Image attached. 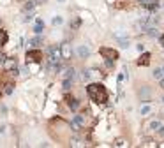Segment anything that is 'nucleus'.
Returning <instances> with one entry per match:
<instances>
[{
	"label": "nucleus",
	"mask_w": 164,
	"mask_h": 148,
	"mask_svg": "<svg viewBox=\"0 0 164 148\" xmlns=\"http://www.w3.org/2000/svg\"><path fill=\"white\" fill-rule=\"evenodd\" d=\"M34 6H36V0H27V2H25V9H27V11H32Z\"/></svg>",
	"instance_id": "17"
},
{
	"label": "nucleus",
	"mask_w": 164,
	"mask_h": 148,
	"mask_svg": "<svg viewBox=\"0 0 164 148\" xmlns=\"http://www.w3.org/2000/svg\"><path fill=\"white\" fill-rule=\"evenodd\" d=\"M162 7H164V4H162Z\"/></svg>",
	"instance_id": "36"
},
{
	"label": "nucleus",
	"mask_w": 164,
	"mask_h": 148,
	"mask_svg": "<svg viewBox=\"0 0 164 148\" xmlns=\"http://www.w3.org/2000/svg\"><path fill=\"white\" fill-rule=\"evenodd\" d=\"M162 76H164V70H162V69H155V70H154V78L161 79Z\"/></svg>",
	"instance_id": "19"
},
{
	"label": "nucleus",
	"mask_w": 164,
	"mask_h": 148,
	"mask_svg": "<svg viewBox=\"0 0 164 148\" xmlns=\"http://www.w3.org/2000/svg\"><path fill=\"white\" fill-rule=\"evenodd\" d=\"M16 65H18L16 58H6V60H4V69L7 70V72H9V70H13Z\"/></svg>",
	"instance_id": "6"
},
{
	"label": "nucleus",
	"mask_w": 164,
	"mask_h": 148,
	"mask_svg": "<svg viewBox=\"0 0 164 148\" xmlns=\"http://www.w3.org/2000/svg\"><path fill=\"white\" fill-rule=\"evenodd\" d=\"M7 39H9L7 32H6V30H0V48L7 44Z\"/></svg>",
	"instance_id": "12"
},
{
	"label": "nucleus",
	"mask_w": 164,
	"mask_h": 148,
	"mask_svg": "<svg viewBox=\"0 0 164 148\" xmlns=\"http://www.w3.org/2000/svg\"><path fill=\"white\" fill-rule=\"evenodd\" d=\"M71 81H72V79H67V78H65V81H64V90H69V88H71Z\"/></svg>",
	"instance_id": "21"
},
{
	"label": "nucleus",
	"mask_w": 164,
	"mask_h": 148,
	"mask_svg": "<svg viewBox=\"0 0 164 148\" xmlns=\"http://www.w3.org/2000/svg\"><path fill=\"white\" fill-rule=\"evenodd\" d=\"M29 44H32V46H39V44H43V39L41 37H34V39H30Z\"/></svg>",
	"instance_id": "15"
},
{
	"label": "nucleus",
	"mask_w": 164,
	"mask_h": 148,
	"mask_svg": "<svg viewBox=\"0 0 164 148\" xmlns=\"http://www.w3.org/2000/svg\"><path fill=\"white\" fill-rule=\"evenodd\" d=\"M124 145H125V141H124V139H116V141H115V146H124Z\"/></svg>",
	"instance_id": "24"
},
{
	"label": "nucleus",
	"mask_w": 164,
	"mask_h": 148,
	"mask_svg": "<svg viewBox=\"0 0 164 148\" xmlns=\"http://www.w3.org/2000/svg\"><path fill=\"white\" fill-rule=\"evenodd\" d=\"M65 78H67V79H72V78H74V69H67L65 70Z\"/></svg>",
	"instance_id": "20"
},
{
	"label": "nucleus",
	"mask_w": 164,
	"mask_h": 148,
	"mask_svg": "<svg viewBox=\"0 0 164 148\" xmlns=\"http://www.w3.org/2000/svg\"><path fill=\"white\" fill-rule=\"evenodd\" d=\"M48 51H50V56H48V58H50V63H58L60 62V58H62V51H60V49L55 48V46H51Z\"/></svg>",
	"instance_id": "4"
},
{
	"label": "nucleus",
	"mask_w": 164,
	"mask_h": 148,
	"mask_svg": "<svg viewBox=\"0 0 164 148\" xmlns=\"http://www.w3.org/2000/svg\"><path fill=\"white\" fill-rule=\"evenodd\" d=\"M143 6L147 7L148 11H155L157 7H159V0H145Z\"/></svg>",
	"instance_id": "8"
},
{
	"label": "nucleus",
	"mask_w": 164,
	"mask_h": 148,
	"mask_svg": "<svg viewBox=\"0 0 164 148\" xmlns=\"http://www.w3.org/2000/svg\"><path fill=\"white\" fill-rule=\"evenodd\" d=\"M62 58H71V48H69V44H62Z\"/></svg>",
	"instance_id": "11"
},
{
	"label": "nucleus",
	"mask_w": 164,
	"mask_h": 148,
	"mask_svg": "<svg viewBox=\"0 0 164 148\" xmlns=\"http://www.w3.org/2000/svg\"><path fill=\"white\" fill-rule=\"evenodd\" d=\"M120 46L122 48H129V39H120Z\"/></svg>",
	"instance_id": "22"
},
{
	"label": "nucleus",
	"mask_w": 164,
	"mask_h": 148,
	"mask_svg": "<svg viewBox=\"0 0 164 148\" xmlns=\"http://www.w3.org/2000/svg\"><path fill=\"white\" fill-rule=\"evenodd\" d=\"M86 93H88V97L92 99L95 104H106L108 97H109L106 86L101 83H90L86 86Z\"/></svg>",
	"instance_id": "1"
},
{
	"label": "nucleus",
	"mask_w": 164,
	"mask_h": 148,
	"mask_svg": "<svg viewBox=\"0 0 164 148\" xmlns=\"http://www.w3.org/2000/svg\"><path fill=\"white\" fill-rule=\"evenodd\" d=\"M145 32H147L150 37H157V35H159V32H157V28H155V27H148L147 30H145Z\"/></svg>",
	"instance_id": "14"
},
{
	"label": "nucleus",
	"mask_w": 164,
	"mask_h": 148,
	"mask_svg": "<svg viewBox=\"0 0 164 148\" xmlns=\"http://www.w3.org/2000/svg\"><path fill=\"white\" fill-rule=\"evenodd\" d=\"M60 23H62V18H60V16L53 18V25H60Z\"/></svg>",
	"instance_id": "25"
},
{
	"label": "nucleus",
	"mask_w": 164,
	"mask_h": 148,
	"mask_svg": "<svg viewBox=\"0 0 164 148\" xmlns=\"http://www.w3.org/2000/svg\"><path fill=\"white\" fill-rule=\"evenodd\" d=\"M150 113V106H143L141 108V115H148Z\"/></svg>",
	"instance_id": "23"
},
{
	"label": "nucleus",
	"mask_w": 164,
	"mask_h": 148,
	"mask_svg": "<svg viewBox=\"0 0 164 148\" xmlns=\"http://www.w3.org/2000/svg\"><path fill=\"white\" fill-rule=\"evenodd\" d=\"M139 2H141V4H143V2H145V0H139Z\"/></svg>",
	"instance_id": "33"
},
{
	"label": "nucleus",
	"mask_w": 164,
	"mask_h": 148,
	"mask_svg": "<svg viewBox=\"0 0 164 148\" xmlns=\"http://www.w3.org/2000/svg\"><path fill=\"white\" fill-rule=\"evenodd\" d=\"M88 78H90V70H85L83 72V79H88Z\"/></svg>",
	"instance_id": "28"
},
{
	"label": "nucleus",
	"mask_w": 164,
	"mask_h": 148,
	"mask_svg": "<svg viewBox=\"0 0 164 148\" xmlns=\"http://www.w3.org/2000/svg\"><path fill=\"white\" fill-rule=\"evenodd\" d=\"M159 41H161V46L164 48V34H162V35H159Z\"/></svg>",
	"instance_id": "29"
},
{
	"label": "nucleus",
	"mask_w": 164,
	"mask_h": 148,
	"mask_svg": "<svg viewBox=\"0 0 164 148\" xmlns=\"http://www.w3.org/2000/svg\"><path fill=\"white\" fill-rule=\"evenodd\" d=\"M162 102H164V99H162Z\"/></svg>",
	"instance_id": "34"
},
{
	"label": "nucleus",
	"mask_w": 164,
	"mask_h": 148,
	"mask_svg": "<svg viewBox=\"0 0 164 148\" xmlns=\"http://www.w3.org/2000/svg\"><path fill=\"white\" fill-rule=\"evenodd\" d=\"M150 58H152V56H150V53H143V55L138 58V65H148Z\"/></svg>",
	"instance_id": "9"
},
{
	"label": "nucleus",
	"mask_w": 164,
	"mask_h": 148,
	"mask_svg": "<svg viewBox=\"0 0 164 148\" xmlns=\"http://www.w3.org/2000/svg\"><path fill=\"white\" fill-rule=\"evenodd\" d=\"M4 60H6V56H4V55H2V53H0V65L4 63Z\"/></svg>",
	"instance_id": "30"
},
{
	"label": "nucleus",
	"mask_w": 164,
	"mask_h": 148,
	"mask_svg": "<svg viewBox=\"0 0 164 148\" xmlns=\"http://www.w3.org/2000/svg\"><path fill=\"white\" fill-rule=\"evenodd\" d=\"M161 125H162V123H161L159 120H154V122H150V129H152V131H157V129H159Z\"/></svg>",
	"instance_id": "18"
},
{
	"label": "nucleus",
	"mask_w": 164,
	"mask_h": 148,
	"mask_svg": "<svg viewBox=\"0 0 164 148\" xmlns=\"http://www.w3.org/2000/svg\"><path fill=\"white\" fill-rule=\"evenodd\" d=\"M83 125H85V116L83 115H76L71 122V127L74 131H79V127H83Z\"/></svg>",
	"instance_id": "5"
},
{
	"label": "nucleus",
	"mask_w": 164,
	"mask_h": 148,
	"mask_svg": "<svg viewBox=\"0 0 164 148\" xmlns=\"http://www.w3.org/2000/svg\"><path fill=\"white\" fill-rule=\"evenodd\" d=\"M41 2H44V0H36V4H41Z\"/></svg>",
	"instance_id": "32"
},
{
	"label": "nucleus",
	"mask_w": 164,
	"mask_h": 148,
	"mask_svg": "<svg viewBox=\"0 0 164 148\" xmlns=\"http://www.w3.org/2000/svg\"><path fill=\"white\" fill-rule=\"evenodd\" d=\"M43 28H44L43 20H41V18H37V25L34 27V32H36V34H41V32H43Z\"/></svg>",
	"instance_id": "13"
},
{
	"label": "nucleus",
	"mask_w": 164,
	"mask_h": 148,
	"mask_svg": "<svg viewBox=\"0 0 164 148\" xmlns=\"http://www.w3.org/2000/svg\"><path fill=\"white\" fill-rule=\"evenodd\" d=\"M157 132H159V136H162V138H164V125L159 127V129H157Z\"/></svg>",
	"instance_id": "27"
},
{
	"label": "nucleus",
	"mask_w": 164,
	"mask_h": 148,
	"mask_svg": "<svg viewBox=\"0 0 164 148\" xmlns=\"http://www.w3.org/2000/svg\"><path fill=\"white\" fill-rule=\"evenodd\" d=\"M65 101H67V106L71 108L72 111H76V109L79 108V102H78V99H74V97H71V95H67V97H65Z\"/></svg>",
	"instance_id": "7"
},
{
	"label": "nucleus",
	"mask_w": 164,
	"mask_h": 148,
	"mask_svg": "<svg viewBox=\"0 0 164 148\" xmlns=\"http://www.w3.org/2000/svg\"><path fill=\"white\" fill-rule=\"evenodd\" d=\"M41 62H43V51L30 49L27 53V63H41Z\"/></svg>",
	"instance_id": "2"
},
{
	"label": "nucleus",
	"mask_w": 164,
	"mask_h": 148,
	"mask_svg": "<svg viewBox=\"0 0 164 148\" xmlns=\"http://www.w3.org/2000/svg\"><path fill=\"white\" fill-rule=\"evenodd\" d=\"M78 55H79V58H86V56L90 55V49L86 48V46H79V48H78Z\"/></svg>",
	"instance_id": "10"
},
{
	"label": "nucleus",
	"mask_w": 164,
	"mask_h": 148,
	"mask_svg": "<svg viewBox=\"0 0 164 148\" xmlns=\"http://www.w3.org/2000/svg\"><path fill=\"white\" fill-rule=\"evenodd\" d=\"M6 93H13V85H6Z\"/></svg>",
	"instance_id": "26"
},
{
	"label": "nucleus",
	"mask_w": 164,
	"mask_h": 148,
	"mask_svg": "<svg viewBox=\"0 0 164 148\" xmlns=\"http://www.w3.org/2000/svg\"><path fill=\"white\" fill-rule=\"evenodd\" d=\"M99 51H101V55L104 56L106 60H113V62H115V60L118 58V51L113 49V48H106V46H104V48H101Z\"/></svg>",
	"instance_id": "3"
},
{
	"label": "nucleus",
	"mask_w": 164,
	"mask_h": 148,
	"mask_svg": "<svg viewBox=\"0 0 164 148\" xmlns=\"http://www.w3.org/2000/svg\"><path fill=\"white\" fill-rule=\"evenodd\" d=\"M162 70H164V67H162Z\"/></svg>",
	"instance_id": "35"
},
{
	"label": "nucleus",
	"mask_w": 164,
	"mask_h": 148,
	"mask_svg": "<svg viewBox=\"0 0 164 148\" xmlns=\"http://www.w3.org/2000/svg\"><path fill=\"white\" fill-rule=\"evenodd\" d=\"M161 86H162V88H164V76L161 78Z\"/></svg>",
	"instance_id": "31"
},
{
	"label": "nucleus",
	"mask_w": 164,
	"mask_h": 148,
	"mask_svg": "<svg viewBox=\"0 0 164 148\" xmlns=\"http://www.w3.org/2000/svg\"><path fill=\"white\" fill-rule=\"evenodd\" d=\"M79 25H81V20H79L78 16H76V18L72 20V25H71V27H72V30H78V28H79Z\"/></svg>",
	"instance_id": "16"
}]
</instances>
